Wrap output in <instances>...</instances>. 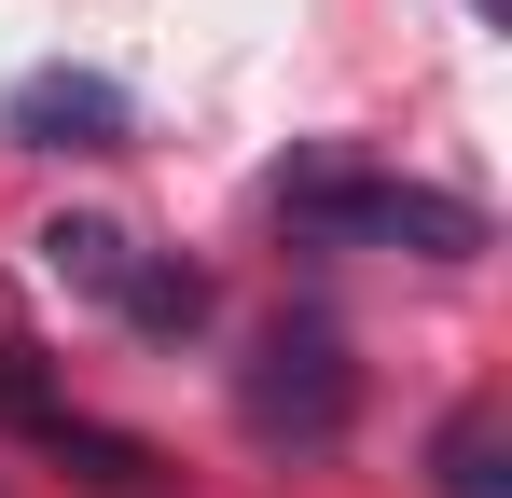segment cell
Segmentation results:
<instances>
[{
    "label": "cell",
    "instance_id": "6da1fadb",
    "mask_svg": "<svg viewBox=\"0 0 512 498\" xmlns=\"http://www.w3.org/2000/svg\"><path fill=\"white\" fill-rule=\"evenodd\" d=\"M277 208L333 249H416V263H471L485 249V208L471 194H429V180H346V166H291Z\"/></svg>",
    "mask_w": 512,
    "mask_h": 498
},
{
    "label": "cell",
    "instance_id": "7a4b0ae2",
    "mask_svg": "<svg viewBox=\"0 0 512 498\" xmlns=\"http://www.w3.org/2000/svg\"><path fill=\"white\" fill-rule=\"evenodd\" d=\"M236 415H250L263 457H333L346 415H360V360H346L333 319H277L250 346V374H236Z\"/></svg>",
    "mask_w": 512,
    "mask_h": 498
},
{
    "label": "cell",
    "instance_id": "3957f363",
    "mask_svg": "<svg viewBox=\"0 0 512 498\" xmlns=\"http://www.w3.org/2000/svg\"><path fill=\"white\" fill-rule=\"evenodd\" d=\"M125 125H139V97L111 70H28L0 97V139L14 153H125Z\"/></svg>",
    "mask_w": 512,
    "mask_h": 498
},
{
    "label": "cell",
    "instance_id": "277c9868",
    "mask_svg": "<svg viewBox=\"0 0 512 498\" xmlns=\"http://www.w3.org/2000/svg\"><path fill=\"white\" fill-rule=\"evenodd\" d=\"M0 402L28 415V429H42V443H56V457H70V471H84V485H167V471H153V443H125V429H97V415H70V402H42V388H28V374H14V360H0Z\"/></svg>",
    "mask_w": 512,
    "mask_h": 498
},
{
    "label": "cell",
    "instance_id": "5b68a950",
    "mask_svg": "<svg viewBox=\"0 0 512 498\" xmlns=\"http://www.w3.org/2000/svg\"><path fill=\"white\" fill-rule=\"evenodd\" d=\"M111 319L153 332V346H180V332L208 319V277H194L180 249H139V263H125V291H111Z\"/></svg>",
    "mask_w": 512,
    "mask_h": 498
},
{
    "label": "cell",
    "instance_id": "8992f818",
    "mask_svg": "<svg viewBox=\"0 0 512 498\" xmlns=\"http://www.w3.org/2000/svg\"><path fill=\"white\" fill-rule=\"evenodd\" d=\"M125 263H139V236H125V222H42V277H56V291H84V305H111V291H125Z\"/></svg>",
    "mask_w": 512,
    "mask_h": 498
},
{
    "label": "cell",
    "instance_id": "52a82bcc",
    "mask_svg": "<svg viewBox=\"0 0 512 498\" xmlns=\"http://www.w3.org/2000/svg\"><path fill=\"white\" fill-rule=\"evenodd\" d=\"M512 429H499V402H471L457 429H443V498H512Z\"/></svg>",
    "mask_w": 512,
    "mask_h": 498
}]
</instances>
